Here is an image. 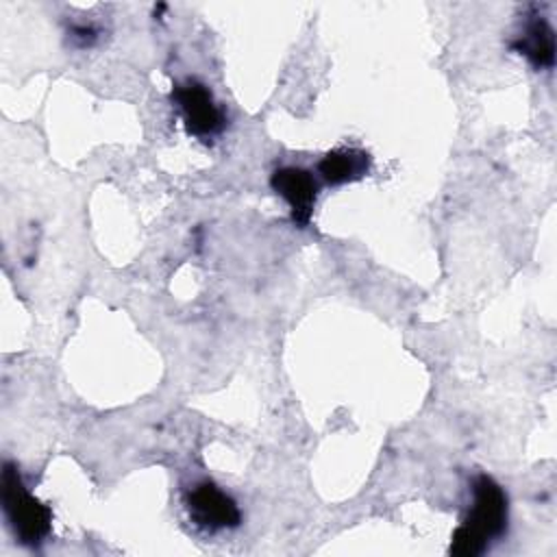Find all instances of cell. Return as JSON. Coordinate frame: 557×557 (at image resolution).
I'll list each match as a JSON object with an SVG mask.
<instances>
[{
	"mask_svg": "<svg viewBox=\"0 0 557 557\" xmlns=\"http://www.w3.org/2000/svg\"><path fill=\"white\" fill-rule=\"evenodd\" d=\"M509 520V500L505 490L487 474L472 481V505L463 522L450 537V555L476 557L490 548L494 540L505 535Z\"/></svg>",
	"mask_w": 557,
	"mask_h": 557,
	"instance_id": "6da1fadb",
	"label": "cell"
},
{
	"mask_svg": "<svg viewBox=\"0 0 557 557\" xmlns=\"http://www.w3.org/2000/svg\"><path fill=\"white\" fill-rule=\"evenodd\" d=\"M2 511L20 544L37 548L46 542L52 527V511L35 498L22 481L15 463L4 461L2 466Z\"/></svg>",
	"mask_w": 557,
	"mask_h": 557,
	"instance_id": "7a4b0ae2",
	"label": "cell"
},
{
	"mask_svg": "<svg viewBox=\"0 0 557 557\" xmlns=\"http://www.w3.org/2000/svg\"><path fill=\"white\" fill-rule=\"evenodd\" d=\"M172 100L176 102L183 115L187 133L200 139H209L218 135L226 124V117L218 107V102L213 100L211 89L196 78L176 83L172 89Z\"/></svg>",
	"mask_w": 557,
	"mask_h": 557,
	"instance_id": "3957f363",
	"label": "cell"
},
{
	"mask_svg": "<svg viewBox=\"0 0 557 557\" xmlns=\"http://www.w3.org/2000/svg\"><path fill=\"white\" fill-rule=\"evenodd\" d=\"M187 513L205 531L235 529L242 522L237 503L211 481L196 483L187 494Z\"/></svg>",
	"mask_w": 557,
	"mask_h": 557,
	"instance_id": "277c9868",
	"label": "cell"
},
{
	"mask_svg": "<svg viewBox=\"0 0 557 557\" xmlns=\"http://www.w3.org/2000/svg\"><path fill=\"white\" fill-rule=\"evenodd\" d=\"M270 187L289 205L292 222L305 228L311 222L318 198V183L309 170L285 165L272 172Z\"/></svg>",
	"mask_w": 557,
	"mask_h": 557,
	"instance_id": "5b68a950",
	"label": "cell"
},
{
	"mask_svg": "<svg viewBox=\"0 0 557 557\" xmlns=\"http://www.w3.org/2000/svg\"><path fill=\"white\" fill-rule=\"evenodd\" d=\"M370 165H372V157L366 150L335 148L320 159L318 172L329 185H344V183L363 178Z\"/></svg>",
	"mask_w": 557,
	"mask_h": 557,
	"instance_id": "8992f818",
	"label": "cell"
},
{
	"mask_svg": "<svg viewBox=\"0 0 557 557\" xmlns=\"http://www.w3.org/2000/svg\"><path fill=\"white\" fill-rule=\"evenodd\" d=\"M511 48L524 54L535 67H550L555 61V35L544 15H531L518 39L511 41Z\"/></svg>",
	"mask_w": 557,
	"mask_h": 557,
	"instance_id": "52a82bcc",
	"label": "cell"
}]
</instances>
